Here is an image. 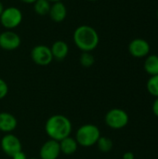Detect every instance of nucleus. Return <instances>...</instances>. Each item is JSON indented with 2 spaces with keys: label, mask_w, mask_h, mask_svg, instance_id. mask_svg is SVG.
I'll list each match as a JSON object with an SVG mask.
<instances>
[{
  "label": "nucleus",
  "mask_w": 158,
  "mask_h": 159,
  "mask_svg": "<svg viewBox=\"0 0 158 159\" xmlns=\"http://www.w3.org/2000/svg\"><path fill=\"white\" fill-rule=\"evenodd\" d=\"M73 126L71 120L63 115L51 116L45 124V130L49 139L61 142L72 133Z\"/></svg>",
  "instance_id": "1"
},
{
  "label": "nucleus",
  "mask_w": 158,
  "mask_h": 159,
  "mask_svg": "<svg viewBox=\"0 0 158 159\" xmlns=\"http://www.w3.org/2000/svg\"><path fill=\"white\" fill-rule=\"evenodd\" d=\"M73 39L75 46L82 52H91L100 43L98 32L89 25L78 26L74 32Z\"/></svg>",
  "instance_id": "2"
},
{
  "label": "nucleus",
  "mask_w": 158,
  "mask_h": 159,
  "mask_svg": "<svg viewBox=\"0 0 158 159\" xmlns=\"http://www.w3.org/2000/svg\"><path fill=\"white\" fill-rule=\"evenodd\" d=\"M101 136V130L96 125L85 124L77 129L74 139L78 146L87 148L95 145Z\"/></svg>",
  "instance_id": "3"
},
{
  "label": "nucleus",
  "mask_w": 158,
  "mask_h": 159,
  "mask_svg": "<svg viewBox=\"0 0 158 159\" xmlns=\"http://www.w3.org/2000/svg\"><path fill=\"white\" fill-rule=\"evenodd\" d=\"M104 121L110 129H121L129 124V116L125 110L120 108H113L106 113Z\"/></svg>",
  "instance_id": "4"
},
{
  "label": "nucleus",
  "mask_w": 158,
  "mask_h": 159,
  "mask_svg": "<svg viewBox=\"0 0 158 159\" xmlns=\"http://www.w3.org/2000/svg\"><path fill=\"white\" fill-rule=\"evenodd\" d=\"M23 15L20 8L16 7H8L4 8L0 16V23L7 30L17 28L22 21Z\"/></svg>",
  "instance_id": "5"
},
{
  "label": "nucleus",
  "mask_w": 158,
  "mask_h": 159,
  "mask_svg": "<svg viewBox=\"0 0 158 159\" xmlns=\"http://www.w3.org/2000/svg\"><path fill=\"white\" fill-rule=\"evenodd\" d=\"M31 58L33 61L39 66H47L53 61L50 48L45 45H37L31 50Z\"/></svg>",
  "instance_id": "6"
},
{
  "label": "nucleus",
  "mask_w": 158,
  "mask_h": 159,
  "mask_svg": "<svg viewBox=\"0 0 158 159\" xmlns=\"http://www.w3.org/2000/svg\"><path fill=\"white\" fill-rule=\"evenodd\" d=\"M0 145L2 151L10 157L22 150L20 139L12 133H7L2 137Z\"/></svg>",
  "instance_id": "7"
},
{
  "label": "nucleus",
  "mask_w": 158,
  "mask_h": 159,
  "mask_svg": "<svg viewBox=\"0 0 158 159\" xmlns=\"http://www.w3.org/2000/svg\"><path fill=\"white\" fill-rule=\"evenodd\" d=\"M151 50L148 41L143 38H135L129 44V52L134 58H146Z\"/></svg>",
  "instance_id": "8"
},
{
  "label": "nucleus",
  "mask_w": 158,
  "mask_h": 159,
  "mask_svg": "<svg viewBox=\"0 0 158 159\" xmlns=\"http://www.w3.org/2000/svg\"><path fill=\"white\" fill-rule=\"evenodd\" d=\"M20 35L12 30H6L0 34V48L4 50H15L20 46Z\"/></svg>",
  "instance_id": "9"
},
{
  "label": "nucleus",
  "mask_w": 158,
  "mask_h": 159,
  "mask_svg": "<svg viewBox=\"0 0 158 159\" xmlns=\"http://www.w3.org/2000/svg\"><path fill=\"white\" fill-rule=\"evenodd\" d=\"M60 155V143L51 139L44 143L39 151L40 159H58Z\"/></svg>",
  "instance_id": "10"
},
{
  "label": "nucleus",
  "mask_w": 158,
  "mask_h": 159,
  "mask_svg": "<svg viewBox=\"0 0 158 159\" xmlns=\"http://www.w3.org/2000/svg\"><path fill=\"white\" fill-rule=\"evenodd\" d=\"M18 126L17 118L8 112L0 113V131L4 133H11Z\"/></svg>",
  "instance_id": "11"
},
{
  "label": "nucleus",
  "mask_w": 158,
  "mask_h": 159,
  "mask_svg": "<svg viewBox=\"0 0 158 159\" xmlns=\"http://www.w3.org/2000/svg\"><path fill=\"white\" fill-rule=\"evenodd\" d=\"M48 16L55 22H58V23L62 22L67 17V7H66V6L61 1L52 3L51 7H50L49 13H48Z\"/></svg>",
  "instance_id": "12"
},
{
  "label": "nucleus",
  "mask_w": 158,
  "mask_h": 159,
  "mask_svg": "<svg viewBox=\"0 0 158 159\" xmlns=\"http://www.w3.org/2000/svg\"><path fill=\"white\" fill-rule=\"evenodd\" d=\"M53 59L56 61H63L69 53V46L65 41L57 40L50 47Z\"/></svg>",
  "instance_id": "13"
},
{
  "label": "nucleus",
  "mask_w": 158,
  "mask_h": 159,
  "mask_svg": "<svg viewBox=\"0 0 158 159\" xmlns=\"http://www.w3.org/2000/svg\"><path fill=\"white\" fill-rule=\"evenodd\" d=\"M59 143H60L61 153H62L65 156L74 155L78 148V144H77L75 139L71 136L64 138L63 140H61Z\"/></svg>",
  "instance_id": "14"
},
{
  "label": "nucleus",
  "mask_w": 158,
  "mask_h": 159,
  "mask_svg": "<svg viewBox=\"0 0 158 159\" xmlns=\"http://www.w3.org/2000/svg\"><path fill=\"white\" fill-rule=\"evenodd\" d=\"M143 68L151 76L158 75V55H148L144 61Z\"/></svg>",
  "instance_id": "15"
},
{
  "label": "nucleus",
  "mask_w": 158,
  "mask_h": 159,
  "mask_svg": "<svg viewBox=\"0 0 158 159\" xmlns=\"http://www.w3.org/2000/svg\"><path fill=\"white\" fill-rule=\"evenodd\" d=\"M51 3L47 0H36L34 3V10L39 16L48 15L50 10Z\"/></svg>",
  "instance_id": "16"
},
{
  "label": "nucleus",
  "mask_w": 158,
  "mask_h": 159,
  "mask_svg": "<svg viewBox=\"0 0 158 159\" xmlns=\"http://www.w3.org/2000/svg\"><path fill=\"white\" fill-rule=\"evenodd\" d=\"M96 144L99 150L102 153H109L113 149V142L108 137L101 136Z\"/></svg>",
  "instance_id": "17"
},
{
  "label": "nucleus",
  "mask_w": 158,
  "mask_h": 159,
  "mask_svg": "<svg viewBox=\"0 0 158 159\" xmlns=\"http://www.w3.org/2000/svg\"><path fill=\"white\" fill-rule=\"evenodd\" d=\"M146 89L148 90V92L157 98L158 97V75H152L148 81H147V84H146Z\"/></svg>",
  "instance_id": "18"
},
{
  "label": "nucleus",
  "mask_w": 158,
  "mask_h": 159,
  "mask_svg": "<svg viewBox=\"0 0 158 159\" xmlns=\"http://www.w3.org/2000/svg\"><path fill=\"white\" fill-rule=\"evenodd\" d=\"M79 62L83 67H91L95 62V58L91 52H82L79 57Z\"/></svg>",
  "instance_id": "19"
},
{
  "label": "nucleus",
  "mask_w": 158,
  "mask_h": 159,
  "mask_svg": "<svg viewBox=\"0 0 158 159\" xmlns=\"http://www.w3.org/2000/svg\"><path fill=\"white\" fill-rule=\"evenodd\" d=\"M8 93V86L7 82L0 78V100H3Z\"/></svg>",
  "instance_id": "20"
},
{
  "label": "nucleus",
  "mask_w": 158,
  "mask_h": 159,
  "mask_svg": "<svg viewBox=\"0 0 158 159\" xmlns=\"http://www.w3.org/2000/svg\"><path fill=\"white\" fill-rule=\"evenodd\" d=\"M11 158L12 159H27V157H26L25 153L21 150V151L18 152L17 154H15Z\"/></svg>",
  "instance_id": "21"
},
{
  "label": "nucleus",
  "mask_w": 158,
  "mask_h": 159,
  "mask_svg": "<svg viewBox=\"0 0 158 159\" xmlns=\"http://www.w3.org/2000/svg\"><path fill=\"white\" fill-rule=\"evenodd\" d=\"M152 109H153L154 115H155L156 117H158V97L157 98H156V100H155V102H154V103H153Z\"/></svg>",
  "instance_id": "22"
},
{
  "label": "nucleus",
  "mask_w": 158,
  "mask_h": 159,
  "mask_svg": "<svg viewBox=\"0 0 158 159\" xmlns=\"http://www.w3.org/2000/svg\"><path fill=\"white\" fill-rule=\"evenodd\" d=\"M123 159H135V156L132 152H126L123 155Z\"/></svg>",
  "instance_id": "23"
},
{
  "label": "nucleus",
  "mask_w": 158,
  "mask_h": 159,
  "mask_svg": "<svg viewBox=\"0 0 158 159\" xmlns=\"http://www.w3.org/2000/svg\"><path fill=\"white\" fill-rule=\"evenodd\" d=\"M20 1L24 4H34L36 0H20Z\"/></svg>",
  "instance_id": "24"
},
{
  "label": "nucleus",
  "mask_w": 158,
  "mask_h": 159,
  "mask_svg": "<svg viewBox=\"0 0 158 159\" xmlns=\"http://www.w3.org/2000/svg\"><path fill=\"white\" fill-rule=\"evenodd\" d=\"M4 5H3V3L0 1V16H1V14H2V12H3V10H4Z\"/></svg>",
  "instance_id": "25"
},
{
  "label": "nucleus",
  "mask_w": 158,
  "mask_h": 159,
  "mask_svg": "<svg viewBox=\"0 0 158 159\" xmlns=\"http://www.w3.org/2000/svg\"><path fill=\"white\" fill-rule=\"evenodd\" d=\"M48 2H50V3H56V2H60V1H61V0H47Z\"/></svg>",
  "instance_id": "26"
},
{
  "label": "nucleus",
  "mask_w": 158,
  "mask_h": 159,
  "mask_svg": "<svg viewBox=\"0 0 158 159\" xmlns=\"http://www.w3.org/2000/svg\"><path fill=\"white\" fill-rule=\"evenodd\" d=\"M86 1H89V2H95V1H98V0H86Z\"/></svg>",
  "instance_id": "27"
},
{
  "label": "nucleus",
  "mask_w": 158,
  "mask_h": 159,
  "mask_svg": "<svg viewBox=\"0 0 158 159\" xmlns=\"http://www.w3.org/2000/svg\"><path fill=\"white\" fill-rule=\"evenodd\" d=\"M156 17H157V19H158V9H157V12H156Z\"/></svg>",
  "instance_id": "28"
},
{
  "label": "nucleus",
  "mask_w": 158,
  "mask_h": 159,
  "mask_svg": "<svg viewBox=\"0 0 158 159\" xmlns=\"http://www.w3.org/2000/svg\"><path fill=\"white\" fill-rule=\"evenodd\" d=\"M27 159H38V158H35V157H33V158H27Z\"/></svg>",
  "instance_id": "29"
}]
</instances>
